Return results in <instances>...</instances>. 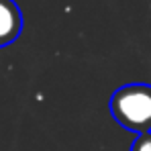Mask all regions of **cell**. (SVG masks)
<instances>
[{"instance_id":"obj_1","label":"cell","mask_w":151,"mask_h":151,"mask_svg":"<svg viewBox=\"0 0 151 151\" xmlns=\"http://www.w3.org/2000/svg\"><path fill=\"white\" fill-rule=\"evenodd\" d=\"M110 114L131 133H151V84L135 82L114 90L110 96Z\"/></svg>"},{"instance_id":"obj_2","label":"cell","mask_w":151,"mask_h":151,"mask_svg":"<svg viewBox=\"0 0 151 151\" xmlns=\"http://www.w3.org/2000/svg\"><path fill=\"white\" fill-rule=\"evenodd\" d=\"M23 31V12L14 0H0V47L19 39Z\"/></svg>"},{"instance_id":"obj_3","label":"cell","mask_w":151,"mask_h":151,"mask_svg":"<svg viewBox=\"0 0 151 151\" xmlns=\"http://www.w3.org/2000/svg\"><path fill=\"white\" fill-rule=\"evenodd\" d=\"M131 151H151V133L137 135V139L131 145Z\"/></svg>"}]
</instances>
